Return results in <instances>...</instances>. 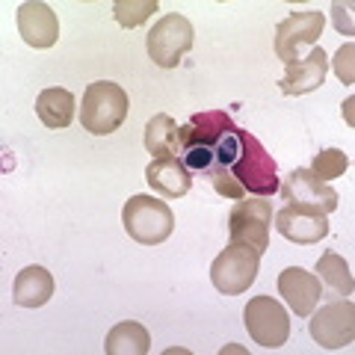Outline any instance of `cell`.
I'll use <instances>...</instances> for the list:
<instances>
[{"label":"cell","instance_id":"2e32d148","mask_svg":"<svg viewBox=\"0 0 355 355\" xmlns=\"http://www.w3.org/2000/svg\"><path fill=\"white\" fill-rule=\"evenodd\" d=\"M53 296V279L44 266L33 263L24 266L18 275H15V287H12V299L15 305L21 308H42L48 299Z\"/></svg>","mask_w":355,"mask_h":355},{"label":"cell","instance_id":"ac0fdd59","mask_svg":"<svg viewBox=\"0 0 355 355\" xmlns=\"http://www.w3.org/2000/svg\"><path fill=\"white\" fill-rule=\"evenodd\" d=\"M74 107H77V101L69 89H44L36 98V113L42 119V125L51 130L69 128L74 119Z\"/></svg>","mask_w":355,"mask_h":355},{"label":"cell","instance_id":"52a82bcc","mask_svg":"<svg viewBox=\"0 0 355 355\" xmlns=\"http://www.w3.org/2000/svg\"><path fill=\"white\" fill-rule=\"evenodd\" d=\"M193 24L184 15H163L148 30V57L160 69H178V62L193 48Z\"/></svg>","mask_w":355,"mask_h":355},{"label":"cell","instance_id":"603a6c76","mask_svg":"<svg viewBox=\"0 0 355 355\" xmlns=\"http://www.w3.org/2000/svg\"><path fill=\"white\" fill-rule=\"evenodd\" d=\"M352 57H355V44H352V42L343 44V48L338 51V57H335V74L340 77V83H347V86H352V83H355Z\"/></svg>","mask_w":355,"mask_h":355},{"label":"cell","instance_id":"9c48e42d","mask_svg":"<svg viewBox=\"0 0 355 355\" xmlns=\"http://www.w3.org/2000/svg\"><path fill=\"white\" fill-rule=\"evenodd\" d=\"M326 18L323 12H314V9H305V12H291L279 27H275V57L284 65L299 62V48L311 44L314 48L320 33H323Z\"/></svg>","mask_w":355,"mask_h":355},{"label":"cell","instance_id":"cb8c5ba5","mask_svg":"<svg viewBox=\"0 0 355 355\" xmlns=\"http://www.w3.org/2000/svg\"><path fill=\"white\" fill-rule=\"evenodd\" d=\"M352 3H331V18H335V27L343 33V36H352Z\"/></svg>","mask_w":355,"mask_h":355},{"label":"cell","instance_id":"9a60e30c","mask_svg":"<svg viewBox=\"0 0 355 355\" xmlns=\"http://www.w3.org/2000/svg\"><path fill=\"white\" fill-rule=\"evenodd\" d=\"M146 181L157 196L163 198H181L190 193L193 187V172L187 169V163L181 157H157L148 163Z\"/></svg>","mask_w":355,"mask_h":355},{"label":"cell","instance_id":"4fadbf2b","mask_svg":"<svg viewBox=\"0 0 355 355\" xmlns=\"http://www.w3.org/2000/svg\"><path fill=\"white\" fill-rule=\"evenodd\" d=\"M279 293L296 317H311V311L320 305V296H323V284L314 272H305L302 266H287L279 275Z\"/></svg>","mask_w":355,"mask_h":355},{"label":"cell","instance_id":"8992f818","mask_svg":"<svg viewBox=\"0 0 355 355\" xmlns=\"http://www.w3.org/2000/svg\"><path fill=\"white\" fill-rule=\"evenodd\" d=\"M243 323H246L252 340L261 343L263 349H279L291 338V317L272 296L249 299L246 311H243Z\"/></svg>","mask_w":355,"mask_h":355},{"label":"cell","instance_id":"7c38bea8","mask_svg":"<svg viewBox=\"0 0 355 355\" xmlns=\"http://www.w3.org/2000/svg\"><path fill=\"white\" fill-rule=\"evenodd\" d=\"M18 33L30 48L44 51L53 48L60 39V21L53 15V9L48 3H36V0H27V3L18 6Z\"/></svg>","mask_w":355,"mask_h":355},{"label":"cell","instance_id":"5bb4252c","mask_svg":"<svg viewBox=\"0 0 355 355\" xmlns=\"http://www.w3.org/2000/svg\"><path fill=\"white\" fill-rule=\"evenodd\" d=\"M326 71H329V57L323 48H311L305 60H299L293 65H287V74L279 80L282 95H308L326 83Z\"/></svg>","mask_w":355,"mask_h":355},{"label":"cell","instance_id":"44dd1931","mask_svg":"<svg viewBox=\"0 0 355 355\" xmlns=\"http://www.w3.org/2000/svg\"><path fill=\"white\" fill-rule=\"evenodd\" d=\"M157 0H116L113 3V15L121 27H139V24H146V21L157 12Z\"/></svg>","mask_w":355,"mask_h":355},{"label":"cell","instance_id":"7a4b0ae2","mask_svg":"<svg viewBox=\"0 0 355 355\" xmlns=\"http://www.w3.org/2000/svg\"><path fill=\"white\" fill-rule=\"evenodd\" d=\"M128 119V92L119 83L98 80L89 83L83 92V107H80V125L92 137H107L121 128Z\"/></svg>","mask_w":355,"mask_h":355},{"label":"cell","instance_id":"e0dca14e","mask_svg":"<svg viewBox=\"0 0 355 355\" xmlns=\"http://www.w3.org/2000/svg\"><path fill=\"white\" fill-rule=\"evenodd\" d=\"M148 349H151V335L137 320H125V323H119L107 331V340H104L107 355H146Z\"/></svg>","mask_w":355,"mask_h":355},{"label":"cell","instance_id":"6da1fadb","mask_svg":"<svg viewBox=\"0 0 355 355\" xmlns=\"http://www.w3.org/2000/svg\"><path fill=\"white\" fill-rule=\"evenodd\" d=\"M121 225L139 246H160L172 237L175 214L172 207L154 196H130L121 210Z\"/></svg>","mask_w":355,"mask_h":355},{"label":"cell","instance_id":"ffe728a7","mask_svg":"<svg viewBox=\"0 0 355 355\" xmlns=\"http://www.w3.org/2000/svg\"><path fill=\"white\" fill-rule=\"evenodd\" d=\"M146 148L157 157H178V125L172 116H154L146 125Z\"/></svg>","mask_w":355,"mask_h":355},{"label":"cell","instance_id":"277c9868","mask_svg":"<svg viewBox=\"0 0 355 355\" xmlns=\"http://www.w3.org/2000/svg\"><path fill=\"white\" fill-rule=\"evenodd\" d=\"M258 263H261V254L252 246L228 243V246L216 254V261L210 263V282H214L219 293L240 296L258 279Z\"/></svg>","mask_w":355,"mask_h":355},{"label":"cell","instance_id":"8fae6325","mask_svg":"<svg viewBox=\"0 0 355 355\" xmlns=\"http://www.w3.org/2000/svg\"><path fill=\"white\" fill-rule=\"evenodd\" d=\"M275 231L296 246H314L329 234V219L323 214H314V210L284 205L275 214Z\"/></svg>","mask_w":355,"mask_h":355},{"label":"cell","instance_id":"3957f363","mask_svg":"<svg viewBox=\"0 0 355 355\" xmlns=\"http://www.w3.org/2000/svg\"><path fill=\"white\" fill-rule=\"evenodd\" d=\"M234 178L243 184V190L252 193V196H272L279 190V172H275V160L272 154L266 151L258 137L243 130L240 137V157L231 166Z\"/></svg>","mask_w":355,"mask_h":355},{"label":"cell","instance_id":"5b68a950","mask_svg":"<svg viewBox=\"0 0 355 355\" xmlns=\"http://www.w3.org/2000/svg\"><path fill=\"white\" fill-rule=\"evenodd\" d=\"M270 228H272V205L266 202L263 196L246 198L231 207L228 216V234L231 243H240V246H252L254 252H266L270 246Z\"/></svg>","mask_w":355,"mask_h":355},{"label":"cell","instance_id":"d6986e66","mask_svg":"<svg viewBox=\"0 0 355 355\" xmlns=\"http://www.w3.org/2000/svg\"><path fill=\"white\" fill-rule=\"evenodd\" d=\"M317 279L320 284L329 291V299H347L352 293V272L349 263L340 258L338 252H326L323 258L317 261Z\"/></svg>","mask_w":355,"mask_h":355},{"label":"cell","instance_id":"7402d4cb","mask_svg":"<svg viewBox=\"0 0 355 355\" xmlns=\"http://www.w3.org/2000/svg\"><path fill=\"white\" fill-rule=\"evenodd\" d=\"M349 169V157L343 154L340 148H326V151H320L314 163H311V172H314L320 181H331V178H340L343 172Z\"/></svg>","mask_w":355,"mask_h":355},{"label":"cell","instance_id":"ba28073f","mask_svg":"<svg viewBox=\"0 0 355 355\" xmlns=\"http://www.w3.org/2000/svg\"><path fill=\"white\" fill-rule=\"evenodd\" d=\"M311 338L323 349H343L355 338V305L349 299H331L329 305L311 311Z\"/></svg>","mask_w":355,"mask_h":355},{"label":"cell","instance_id":"30bf717a","mask_svg":"<svg viewBox=\"0 0 355 355\" xmlns=\"http://www.w3.org/2000/svg\"><path fill=\"white\" fill-rule=\"evenodd\" d=\"M279 193L287 205L314 210V214H323V216H329L338 207V193L326 181H320L311 169H293L287 175V181L279 187Z\"/></svg>","mask_w":355,"mask_h":355}]
</instances>
